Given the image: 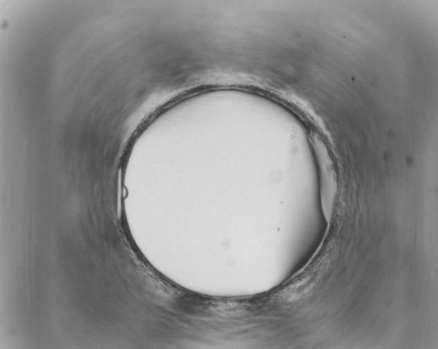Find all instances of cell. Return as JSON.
I'll return each mask as SVG.
<instances>
[{"mask_svg": "<svg viewBox=\"0 0 438 349\" xmlns=\"http://www.w3.org/2000/svg\"><path fill=\"white\" fill-rule=\"evenodd\" d=\"M319 172L320 202L323 215L328 223L335 210L338 181L333 162L322 141L317 138L313 141Z\"/></svg>", "mask_w": 438, "mask_h": 349, "instance_id": "obj_1", "label": "cell"}]
</instances>
